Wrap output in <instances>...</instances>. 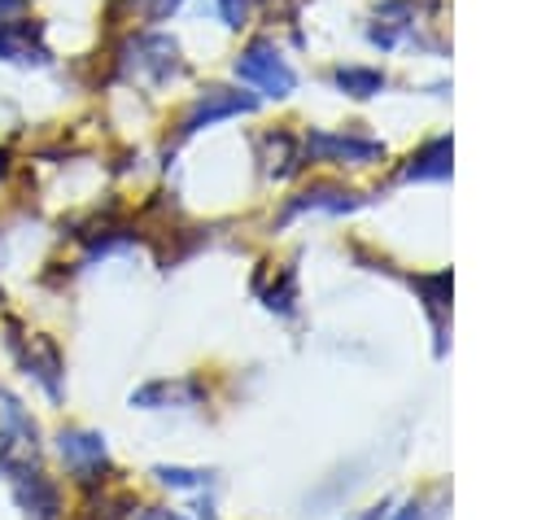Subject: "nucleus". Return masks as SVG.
<instances>
[{
	"instance_id": "nucleus-13",
	"label": "nucleus",
	"mask_w": 559,
	"mask_h": 520,
	"mask_svg": "<svg viewBox=\"0 0 559 520\" xmlns=\"http://www.w3.org/2000/svg\"><path fill=\"white\" fill-rule=\"evenodd\" d=\"M0 170H4V153H0Z\"/></svg>"
},
{
	"instance_id": "nucleus-3",
	"label": "nucleus",
	"mask_w": 559,
	"mask_h": 520,
	"mask_svg": "<svg viewBox=\"0 0 559 520\" xmlns=\"http://www.w3.org/2000/svg\"><path fill=\"white\" fill-rule=\"evenodd\" d=\"M0 57H4V61H22V66L48 61V52H44V44H39V31H35L31 22H17V17L0 26Z\"/></svg>"
},
{
	"instance_id": "nucleus-7",
	"label": "nucleus",
	"mask_w": 559,
	"mask_h": 520,
	"mask_svg": "<svg viewBox=\"0 0 559 520\" xmlns=\"http://www.w3.org/2000/svg\"><path fill=\"white\" fill-rule=\"evenodd\" d=\"M236 109H249V101H236V96H223V87H210L205 101H197L188 127H197V122H214L218 114H236Z\"/></svg>"
},
{
	"instance_id": "nucleus-9",
	"label": "nucleus",
	"mask_w": 559,
	"mask_h": 520,
	"mask_svg": "<svg viewBox=\"0 0 559 520\" xmlns=\"http://www.w3.org/2000/svg\"><path fill=\"white\" fill-rule=\"evenodd\" d=\"M223 17H227V26H240L245 22V0H223Z\"/></svg>"
},
{
	"instance_id": "nucleus-12",
	"label": "nucleus",
	"mask_w": 559,
	"mask_h": 520,
	"mask_svg": "<svg viewBox=\"0 0 559 520\" xmlns=\"http://www.w3.org/2000/svg\"><path fill=\"white\" fill-rule=\"evenodd\" d=\"M140 520H179V516H170V511H148V516H140Z\"/></svg>"
},
{
	"instance_id": "nucleus-5",
	"label": "nucleus",
	"mask_w": 559,
	"mask_h": 520,
	"mask_svg": "<svg viewBox=\"0 0 559 520\" xmlns=\"http://www.w3.org/2000/svg\"><path fill=\"white\" fill-rule=\"evenodd\" d=\"M17 503L31 507L39 520L57 516V489L44 481V472H17Z\"/></svg>"
},
{
	"instance_id": "nucleus-4",
	"label": "nucleus",
	"mask_w": 559,
	"mask_h": 520,
	"mask_svg": "<svg viewBox=\"0 0 559 520\" xmlns=\"http://www.w3.org/2000/svg\"><path fill=\"white\" fill-rule=\"evenodd\" d=\"M57 454L66 459V468H74V472H92V468L105 463V441H100L96 433L70 428V433L57 437Z\"/></svg>"
},
{
	"instance_id": "nucleus-1",
	"label": "nucleus",
	"mask_w": 559,
	"mask_h": 520,
	"mask_svg": "<svg viewBox=\"0 0 559 520\" xmlns=\"http://www.w3.org/2000/svg\"><path fill=\"white\" fill-rule=\"evenodd\" d=\"M236 74H240L245 83L262 87L266 96H288V92H293V70H288V66H284V57H280V52H271L266 44L249 48V52L236 61Z\"/></svg>"
},
{
	"instance_id": "nucleus-6",
	"label": "nucleus",
	"mask_w": 559,
	"mask_h": 520,
	"mask_svg": "<svg viewBox=\"0 0 559 520\" xmlns=\"http://www.w3.org/2000/svg\"><path fill=\"white\" fill-rule=\"evenodd\" d=\"M22 363L44 380L48 393H57V371H61V363H57V350H52L44 336H31V345L22 350Z\"/></svg>"
},
{
	"instance_id": "nucleus-8",
	"label": "nucleus",
	"mask_w": 559,
	"mask_h": 520,
	"mask_svg": "<svg viewBox=\"0 0 559 520\" xmlns=\"http://www.w3.org/2000/svg\"><path fill=\"white\" fill-rule=\"evenodd\" d=\"M336 79H341V87H358L354 96H367V87H376V83H380L376 74H358V70H341Z\"/></svg>"
},
{
	"instance_id": "nucleus-11",
	"label": "nucleus",
	"mask_w": 559,
	"mask_h": 520,
	"mask_svg": "<svg viewBox=\"0 0 559 520\" xmlns=\"http://www.w3.org/2000/svg\"><path fill=\"white\" fill-rule=\"evenodd\" d=\"M175 4H179V0H148V13H153V17H166Z\"/></svg>"
},
{
	"instance_id": "nucleus-10",
	"label": "nucleus",
	"mask_w": 559,
	"mask_h": 520,
	"mask_svg": "<svg viewBox=\"0 0 559 520\" xmlns=\"http://www.w3.org/2000/svg\"><path fill=\"white\" fill-rule=\"evenodd\" d=\"M17 9H22V0H0V26H4V22H13V13H17Z\"/></svg>"
},
{
	"instance_id": "nucleus-2",
	"label": "nucleus",
	"mask_w": 559,
	"mask_h": 520,
	"mask_svg": "<svg viewBox=\"0 0 559 520\" xmlns=\"http://www.w3.org/2000/svg\"><path fill=\"white\" fill-rule=\"evenodd\" d=\"M26 450L35 446V419L26 415V406L0 389V468H9V450Z\"/></svg>"
}]
</instances>
